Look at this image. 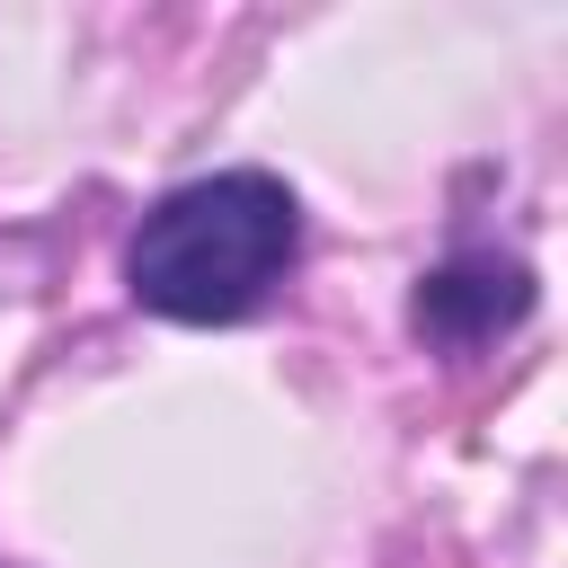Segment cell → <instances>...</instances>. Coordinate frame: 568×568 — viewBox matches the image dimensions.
<instances>
[{
  "instance_id": "6da1fadb",
  "label": "cell",
  "mask_w": 568,
  "mask_h": 568,
  "mask_svg": "<svg viewBox=\"0 0 568 568\" xmlns=\"http://www.w3.org/2000/svg\"><path fill=\"white\" fill-rule=\"evenodd\" d=\"M302 248V204L266 169H222L160 195L124 248V284L160 320H240Z\"/></svg>"
},
{
  "instance_id": "7a4b0ae2",
  "label": "cell",
  "mask_w": 568,
  "mask_h": 568,
  "mask_svg": "<svg viewBox=\"0 0 568 568\" xmlns=\"http://www.w3.org/2000/svg\"><path fill=\"white\" fill-rule=\"evenodd\" d=\"M532 311V275L515 257H453L417 284V337L435 346H479Z\"/></svg>"
},
{
  "instance_id": "3957f363",
  "label": "cell",
  "mask_w": 568,
  "mask_h": 568,
  "mask_svg": "<svg viewBox=\"0 0 568 568\" xmlns=\"http://www.w3.org/2000/svg\"><path fill=\"white\" fill-rule=\"evenodd\" d=\"M0 568H9V559H0Z\"/></svg>"
}]
</instances>
